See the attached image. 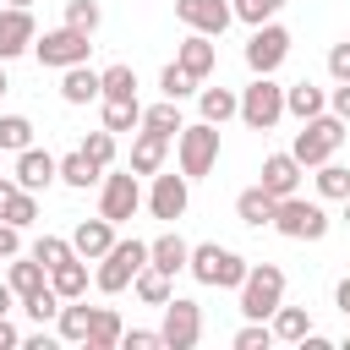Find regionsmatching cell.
Segmentation results:
<instances>
[{
  "instance_id": "cell-28",
  "label": "cell",
  "mask_w": 350,
  "mask_h": 350,
  "mask_svg": "<svg viewBox=\"0 0 350 350\" xmlns=\"http://www.w3.org/2000/svg\"><path fill=\"white\" fill-rule=\"evenodd\" d=\"M284 109H290V115H301V120L323 115V88H312V82H295V88H284Z\"/></svg>"
},
{
  "instance_id": "cell-21",
  "label": "cell",
  "mask_w": 350,
  "mask_h": 350,
  "mask_svg": "<svg viewBox=\"0 0 350 350\" xmlns=\"http://www.w3.org/2000/svg\"><path fill=\"white\" fill-rule=\"evenodd\" d=\"M175 60H180L191 77H208V71H213V60H219V49L208 44V33H197V27H191V38H180V55H175Z\"/></svg>"
},
{
  "instance_id": "cell-11",
  "label": "cell",
  "mask_w": 350,
  "mask_h": 350,
  "mask_svg": "<svg viewBox=\"0 0 350 350\" xmlns=\"http://www.w3.org/2000/svg\"><path fill=\"white\" fill-rule=\"evenodd\" d=\"M159 334H164L170 350H191V345L202 339V306L170 295V301H164V328H159Z\"/></svg>"
},
{
  "instance_id": "cell-33",
  "label": "cell",
  "mask_w": 350,
  "mask_h": 350,
  "mask_svg": "<svg viewBox=\"0 0 350 350\" xmlns=\"http://www.w3.org/2000/svg\"><path fill=\"white\" fill-rule=\"evenodd\" d=\"M104 98L131 104V98H137V71H131V66H109V71H104Z\"/></svg>"
},
{
  "instance_id": "cell-12",
  "label": "cell",
  "mask_w": 350,
  "mask_h": 350,
  "mask_svg": "<svg viewBox=\"0 0 350 350\" xmlns=\"http://www.w3.org/2000/svg\"><path fill=\"white\" fill-rule=\"evenodd\" d=\"M175 16H180L186 27H197V33L219 38V33L235 22V5H230V0H175Z\"/></svg>"
},
{
  "instance_id": "cell-51",
  "label": "cell",
  "mask_w": 350,
  "mask_h": 350,
  "mask_svg": "<svg viewBox=\"0 0 350 350\" xmlns=\"http://www.w3.org/2000/svg\"><path fill=\"white\" fill-rule=\"evenodd\" d=\"M334 301H339V312H345V317H350V279H345V284H339V290H334Z\"/></svg>"
},
{
  "instance_id": "cell-46",
  "label": "cell",
  "mask_w": 350,
  "mask_h": 350,
  "mask_svg": "<svg viewBox=\"0 0 350 350\" xmlns=\"http://www.w3.org/2000/svg\"><path fill=\"white\" fill-rule=\"evenodd\" d=\"M328 71H334V82H350V44L328 49Z\"/></svg>"
},
{
  "instance_id": "cell-19",
  "label": "cell",
  "mask_w": 350,
  "mask_h": 350,
  "mask_svg": "<svg viewBox=\"0 0 350 350\" xmlns=\"http://www.w3.org/2000/svg\"><path fill=\"white\" fill-rule=\"evenodd\" d=\"M164 153H170V137L153 131V126H142V137L131 142V170H137V175H159Z\"/></svg>"
},
{
  "instance_id": "cell-49",
  "label": "cell",
  "mask_w": 350,
  "mask_h": 350,
  "mask_svg": "<svg viewBox=\"0 0 350 350\" xmlns=\"http://www.w3.org/2000/svg\"><path fill=\"white\" fill-rule=\"evenodd\" d=\"M16 191H22V186H16V180H5V175H0V219H5V208H11V197H16Z\"/></svg>"
},
{
  "instance_id": "cell-55",
  "label": "cell",
  "mask_w": 350,
  "mask_h": 350,
  "mask_svg": "<svg viewBox=\"0 0 350 350\" xmlns=\"http://www.w3.org/2000/svg\"><path fill=\"white\" fill-rule=\"evenodd\" d=\"M345 224H350V197H345Z\"/></svg>"
},
{
  "instance_id": "cell-5",
  "label": "cell",
  "mask_w": 350,
  "mask_h": 350,
  "mask_svg": "<svg viewBox=\"0 0 350 350\" xmlns=\"http://www.w3.org/2000/svg\"><path fill=\"white\" fill-rule=\"evenodd\" d=\"M273 230L279 235H290V241H323L328 235V213L317 208V202H306V197H279V208H273Z\"/></svg>"
},
{
  "instance_id": "cell-38",
  "label": "cell",
  "mask_w": 350,
  "mask_h": 350,
  "mask_svg": "<svg viewBox=\"0 0 350 350\" xmlns=\"http://www.w3.org/2000/svg\"><path fill=\"white\" fill-rule=\"evenodd\" d=\"M82 153L98 164V170H109V159H115V131L104 126V131H88V142H82Z\"/></svg>"
},
{
  "instance_id": "cell-17",
  "label": "cell",
  "mask_w": 350,
  "mask_h": 350,
  "mask_svg": "<svg viewBox=\"0 0 350 350\" xmlns=\"http://www.w3.org/2000/svg\"><path fill=\"white\" fill-rule=\"evenodd\" d=\"M148 208H153V219H180L186 213V175H159L148 191Z\"/></svg>"
},
{
  "instance_id": "cell-52",
  "label": "cell",
  "mask_w": 350,
  "mask_h": 350,
  "mask_svg": "<svg viewBox=\"0 0 350 350\" xmlns=\"http://www.w3.org/2000/svg\"><path fill=\"white\" fill-rule=\"evenodd\" d=\"M11 301H16V290H11V279H5V284H0V317L11 312Z\"/></svg>"
},
{
  "instance_id": "cell-16",
  "label": "cell",
  "mask_w": 350,
  "mask_h": 350,
  "mask_svg": "<svg viewBox=\"0 0 350 350\" xmlns=\"http://www.w3.org/2000/svg\"><path fill=\"white\" fill-rule=\"evenodd\" d=\"M295 186H301V159H295V153H268V159H262V191L290 197Z\"/></svg>"
},
{
  "instance_id": "cell-26",
  "label": "cell",
  "mask_w": 350,
  "mask_h": 350,
  "mask_svg": "<svg viewBox=\"0 0 350 350\" xmlns=\"http://www.w3.org/2000/svg\"><path fill=\"white\" fill-rule=\"evenodd\" d=\"M120 317L109 312V306H93V328H88V350H115L120 345Z\"/></svg>"
},
{
  "instance_id": "cell-36",
  "label": "cell",
  "mask_w": 350,
  "mask_h": 350,
  "mask_svg": "<svg viewBox=\"0 0 350 350\" xmlns=\"http://www.w3.org/2000/svg\"><path fill=\"white\" fill-rule=\"evenodd\" d=\"M317 191L345 202V197H350V170H345V164H317Z\"/></svg>"
},
{
  "instance_id": "cell-35",
  "label": "cell",
  "mask_w": 350,
  "mask_h": 350,
  "mask_svg": "<svg viewBox=\"0 0 350 350\" xmlns=\"http://www.w3.org/2000/svg\"><path fill=\"white\" fill-rule=\"evenodd\" d=\"M142 126H153V131H164V137H180V104H175V98H164V104L142 109Z\"/></svg>"
},
{
  "instance_id": "cell-7",
  "label": "cell",
  "mask_w": 350,
  "mask_h": 350,
  "mask_svg": "<svg viewBox=\"0 0 350 350\" xmlns=\"http://www.w3.org/2000/svg\"><path fill=\"white\" fill-rule=\"evenodd\" d=\"M279 115H284V88H279L273 77H257V82L241 93V120H246L252 131H268V126H279Z\"/></svg>"
},
{
  "instance_id": "cell-30",
  "label": "cell",
  "mask_w": 350,
  "mask_h": 350,
  "mask_svg": "<svg viewBox=\"0 0 350 350\" xmlns=\"http://www.w3.org/2000/svg\"><path fill=\"white\" fill-rule=\"evenodd\" d=\"M60 180H66V186H77V191H88V186L98 180V164L77 148V153H66V159H60Z\"/></svg>"
},
{
  "instance_id": "cell-23",
  "label": "cell",
  "mask_w": 350,
  "mask_h": 350,
  "mask_svg": "<svg viewBox=\"0 0 350 350\" xmlns=\"http://www.w3.org/2000/svg\"><path fill=\"white\" fill-rule=\"evenodd\" d=\"M11 290H16V301H27V295L49 290V268H44L38 257H27V262H11Z\"/></svg>"
},
{
  "instance_id": "cell-50",
  "label": "cell",
  "mask_w": 350,
  "mask_h": 350,
  "mask_svg": "<svg viewBox=\"0 0 350 350\" xmlns=\"http://www.w3.org/2000/svg\"><path fill=\"white\" fill-rule=\"evenodd\" d=\"M11 345H22V334H16V328L0 317V350H11Z\"/></svg>"
},
{
  "instance_id": "cell-8",
  "label": "cell",
  "mask_w": 350,
  "mask_h": 350,
  "mask_svg": "<svg viewBox=\"0 0 350 350\" xmlns=\"http://www.w3.org/2000/svg\"><path fill=\"white\" fill-rule=\"evenodd\" d=\"M284 55H290V33H284L279 22L252 27V38H246V66H252L257 77H273V71L284 66Z\"/></svg>"
},
{
  "instance_id": "cell-34",
  "label": "cell",
  "mask_w": 350,
  "mask_h": 350,
  "mask_svg": "<svg viewBox=\"0 0 350 350\" xmlns=\"http://www.w3.org/2000/svg\"><path fill=\"white\" fill-rule=\"evenodd\" d=\"M197 82H202V77H191V71H186L180 60H170V66H164V77H159V88H164V98H175V104H180L186 93H197Z\"/></svg>"
},
{
  "instance_id": "cell-31",
  "label": "cell",
  "mask_w": 350,
  "mask_h": 350,
  "mask_svg": "<svg viewBox=\"0 0 350 350\" xmlns=\"http://www.w3.org/2000/svg\"><path fill=\"white\" fill-rule=\"evenodd\" d=\"M131 284H137V295H142L148 306H164V301H170V273H164V268H153V262H148Z\"/></svg>"
},
{
  "instance_id": "cell-24",
  "label": "cell",
  "mask_w": 350,
  "mask_h": 350,
  "mask_svg": "<svg viewBox=\"0 0 350 350\" xmlns=\"http://www.w3.org/2000/svg\"><path fill=\"white\" fill-rule=\"evenodd\" d=\"M49 284L60 290V301H77V295L88 290V268H82V257H66L60 268H49Z\"/></svg>"
},
{
  "instance_id": "cell-54",
  "label": "cell",
  "mask_w": 350,
  "mask_h": 350,
  "mask_svg": "<svg viewBox=\"0 0 350 350\" xmlns=\"http://www.w3.org/2000/svg\"><path fill=\"white\" fill-rule=\"evenodd\" d=\"M5 5H33V0H5Z\"/></svg>"
},
{
  "instance_id": "cell-1",
  "label": "cell",
  "mask_w": 350,
  "mask_h": 350,
  "mask_svg": "<svg viewBox=\"0 0 350 350\" xmlns=\"http://www.w3.org/2000/svg\"><path fill=\"white\" fill-rule=\"evenodd\" d=\"M191 279L197 284H219V290H241L246 284V257H235V252H224V246H213V241H202V246H191Z\"/></svg>"
},
{
  "instance_id": "cell-18",
  "label": "cell",
  "mask_w": 350,
  "mask_h": 350,
  "mask_svg": "<svg viewBox=\"0 0 350 350\" xmlns=\"http://www.w3.org/2000/svg\"><path fill=\"white\" fill-rule=\"evenodd\" d=\"M71 246H77V257L88 262V257H104L109 246H115V224L98 213V219H82L77 230H71Z\"/></svg>"
},
{
  "instance_id": "cell-56",
  "label": "cell",
  "mask_w": 350,
  "mask_h": 350,
  "mask_svg": "<svg viewBox=\"0 0 350 350\" xmlns=\"http://www.w3.org/2000/svg\"><path fill=\"white\" fill-rule=\"evenodd\" d=\"M345 350H350V339H345Z\"/></svg>"
},
{
  "instance_id": "cell-6",
  "label": "cell",
  "mask_w": 350,
  "mask_h": 350,
  "mask_svg": "<svg viewBox=\"0 0 350 350\" xmlns=\"http://www.w3.org/2000/svg\"><path fill=\"white\" fill-rule=\"evenodd\" d=\"M284 306V273L273 262H257L246 268V284H241V312L246 317H273Z\"/></svg>"
},
{
  "instance_id": "cell-25",
  "label": "cell",
  "mask_w": 350,
  "mask_h": 350,
  "mask_svg": "<svg viewBox=\"0 0 350 350\" xmlns=\"http://www.w3.org/2000/svg\"><path fill=\"white\" fill-rule=\"evenodd\" d=\"M60 339H77V345H88V328H93V306H82V295L77 301H66L60 306Z\"/></svg>"
},
{
  "instance_id": "cell-45",
  "label": "cell",
  "mask_w": 350,
  "mask_h": 350,
  "mask_svg": "<svg viewBox=\"0 0 350 350\" xmlns=\"http://www.w3.org/2000/svg\"><path fill=\"white\" fill-rule=\"evenodd\" d=\"M120 345H126V350H153V345H164V334H153V328H131V334H120Z\"/></svg>"
},
{
  "instance_id": "cell-48",
  "label": "cell",
  "mask_w": 350,
  "mask_h": 350,
  "mask_svg": "<svg viewBox=\"0 0 350 350\" xmlns=\"http://www.w3.org/2000/svg\"><path fill=\"white\" fill-rule=\"evenodd\" d=\"M334 115L350 126V82H339V88H334Z\"/></svg>"
},
{
  "instance_id": "cell-32",
  "label": "cell",
  "mask_w": 350,
  "mask_h": 350,
  "mask_svg": "<svg viewBox=\"0 0 350 350\" xmlns=\"http://www.w3.org/2000/svg\"><path fill=\"white\" fill-rule=\"evenodd\" d=\"M0 148H5V153L33 148V120H27V115H0Z\"/></svg>"
},
{
  "instance_id": "cell-40",
  "label": "cell",
  "mask_w": 350,
  "mask_h": 350,
  "mask_svg": "<svg viewBox=\"0 0 350 350\" xmlns=\"http://www.w3.org/2000/svg\"><path fill=\"white\" fill-rule=\"evenodd\" d=\"M22 306H27V317H38V323H49V317H60V306H66V301H60V290L49 284V290H38V295H27Z\"/></svg>"
},
{
  "instance_id": "cell-27",
  "label": "cell",
  "mask_w": 350,
  "mask_h": 350,
  "mask_svg": "<svg viewBox=\"0 0 350 350\" xmlns=\"http://www.w3.org/2000/svg\"><path fill=\"white\" fill-rule=\"evenodd\" d=\"M312 334V317H306V306H279L273 312V339H290V345H301Z\"/></svg>"
},
{
  "instance_id": "cell-22",
  "label": "cell",
  "mask_w": 350,
  "mask_h": 350,
  "mask_svg": "<svg viewBox=\"0 0 350 350\" xmlns=\"http://www.w3.org/2000/svg\"><path fill=\"white\" fill-rule=\"evenodd\" d=\"M273 208H279V197L273 191H262V186H252V191H241L235 197V213H241V224H273Z\"/></svg>"
},
{
  "instance_id": "cell-43",
  "label": "cell",
  "mask_w": 350,
  "mask_h": 350,
  "mask_svg": "<svg viewBox=\"0 0 350 350\" xmlns=\"http://www.w3.org/2000/svg\"><path fill=\"white\" fill-rule=\"evenodd\" d=\"M268 345H273V328H268L262 317H252V323L235 334V350H268Z\"/></svg>"
},
{
  "instance_id": "cell-3",
  "label": "cell",
  "mask_w": 350,
  "mask_h": 350,
  "mask_svg": "<svg viewBox=\"0 0 350 350\" xmlns=\"http://www.w3.org/2000/svg\"><path fill=\"white\" fill-rule=\"evenodd\" d=\"M142 268H148V241H137V235H131V241H115V246L98 257V290L115 295V290H126Z\"/></svg>"
},
{
  "instance_id": "cell-44",
  "label": "cell",
  "mask_w": 350,
  "mask_h": 350,
  "mask_svg": "<svg viewBox=\"0 0 350 350\" xmlns=\"http://www.w3.org/2000/svg\"><path fill=\"white\" fill-rule=\"evenodd\" d=\"M5 219H11L16 230H27V224L38 219V202H33V191H16V197H11V208H5Z\"/></svg>"
},
{
  "instance_id": "cell-42",
  "label": "cell",
  "mask_w": 350,
  "mask_h": 350,
  "mask_svg": "<svg viewBox=\"0 0 350 350\" xmlns=\"http://www.w3.org/2000/svg\"><path fill=\"white\" fill-rule=\"evenodd\" d=\"M279 5H284V0H235V16L252 22V27H262V22L279 16Z\"/></svg>"
},
{
  "instance_id": "cell-39",
  "label": "cell",
  "mask_w": 350,
  "mask_h": 350,
  "mask_svg": "<svg viewBox=\"0 0 350 350\" xmlns=\"http://www.w3.org/2000/svg\"><path fill=\"white\" fill-rule=\"evenodd\" d=\"M33 257H38L44 268H60L66 257H77V246H71V241H60V235H44V241L33 246Z\"/></svg>"
},
{
  "instance_id": "cell-14",
  "label": "cell",
  "mask_w": 350,
  "mask_h": 350,
  "mask_svg": "<svg viewBox=\"0 0 350 350\" xmlns=\"http://www.w3.org/2000/svg\"><path fill=\"white\" fill-rule=\"evenodd\" d=\"M49 180H60V159L44 153V148H22L16 153V186L22 191H44Z\"/></svg>"
},
{
  "instance_id": "cell-29",
  "label": "cell",
  "mask_w": 350,
  "mask_h": 350,
  "mask_svg": "<svg viewBox=\"0 0 350 350\" xmlns=\"http://www.w3.org/2000/svg\"><path fill=\"white\" fill-rule=\"evenodd\" d=\"M230 115H241V98H235L230 88H202V120L224 126Z\"/></svg>"
},
{
  "instance_id": "cell-41",
  "label": "cell",
  "mask_w": 350,
  "mask_h": 350,
  "mask_svg": "<svg viewBox=\"0 0 350 350\" xmlns=\"http://www.w3.org/2000/svg\"><path fill=\"white\" fill-rule=\"evenodd\" d=\"M66 27H77V33L93 38V27H98V5H93V0H66Z\"/></svg>"
},
{
  "instance_id": "cell-57",
  "label": "cell",
  "mask_w": 350,
  "mask_h": 350,
  "mask_svg": "<svg viewBox=\"0 0 350 350\" xmlns=\"http://www.w3.org/2000/svg\"><path fill=\"white\" fill-rule=\"evenodd\" d=\"M0 153H5V148H0Z\"/></svg>"
},
{
  "instance_id": "cell-53",
  "label": "cell",
  "mask_w": 350,
  "mask_h": 350,
  "mask_svg": "<svg viewBox=\"0 0 350 350\" xmlns=\"http://www.w3.org/2000/svg\"><path fill=\"white\" fill-rule=\"evenodd\" d=\"M5 88H11V82H5V71H0V93H5Z\"/></svg>"
},
{
  "instance_id": "cell-2",
  "label": "cell",
  "mask_w": 350,
  "mask_h": 350,
  "mask_svg": "<svg viewBox=\"0 0 350 350\" xmlns=\"http://www.w3.org/2000/svg\"><path fill=\"white\" fill-rule=\"evenodd\" d=\"M339 142H345V120H339V115H312V120H301L290 153H295L301 170H306V164H328V159L339 153Z\"/></svg>"
},
{
  "instance_id": "cell-13",
  "label": "cell",
  "mask_w": 350,
  "mask_h": 350,
  "mask_svg": "<svg viewBox=\"0 0 350 350\" xmlns=\"http://www.w3.org/2000/svg\"><path fill=\"white\" fill-rule=\"evenodd\" d=\"M33 38H38L33 11H27V5H5V11H0V60H11V55H22V49H33Z\"/></svg>"
},
{
  "instance_id": "cell-15",
  "label": "cell",
  "mask_w": 350,
  "mask_h": 350,
  "mask_svg": "<svg viewBox=\"0 0 350 350\" xmlns=\"http://www.w3.org/2000/svg\"><path fill=\"white\" fill-rule=\"evenodd\" d=\"M60 98H66V104H93V98H104V71H93L88 60H82V66H66Z\"/></svg>"
},
{
  "instance_id": "cell-37",
  "label": "cell",
  "mask_w": 350,
  "mask_h": 350,
  "mask_svg": "<svg viewBox=\"0 0 350 350\" xmlns=\"http://www.w3.org/2000/svg\"><path fill=\"white\" fill-rule=\"evenodd\" d=\"M104 126H109V131H131V126H142V109H137V98H131V104H115V98H104Z\"/></svg>"
},
{
  "instance_id": "cell-10",
  "label": "cell",
  "mask_w": 350,
  "mask_h": 350,
  "mask_svg": "<svg viewBox=\"0 0 350 350\" xmlns=\"http://www.w3.org/2000/svg\"><path fill=\"white\" fill-rule=\"evenodd\" d=\"M137 208H142V186H137V170L104 175V191H98V213H104L109 224H126Z\"/></svg>"
},
{
  "instance_id": "cell-47",
  "label": "cell",
  "mask_w": 350,
  "mask_h": 350,
  "mask_svg": "<svg viewBox=\"0 0 350 350\" xmlns=\"http://www.w3.org/2000/svg\"><path fill=\"white\" fill-rule=\"evenodd\" d=\"M16 252H22V235L11 219H0V257H16Z\"/></svg>"
},
{
  "instance_id": "cell-4",
  "label": "cell",
  "mask_w": 350,
  "mask_h": 350,
  "mask_svg": "<svg viewBox=\"0 0 350 350\" xmlns=\"http://www.w3.org/2000/svg\"><path fill=\"white\" fill-rule=\"evenodd\" d=\"M175 153H180V175H186V180L208 175V170L219 164V126H213V120H202V126H180Z\"/></svg>"
},
{
  "instance_id": "cell-20",
  "label": "cell",
  "mask_w": 350,
  "mask_h": 350,
  "mask_svg": "<svg viewBox=\"0 0 350 350\" xmlns=\"http://www.w3.org/2000/svg\"><path fill=\"white\" fill-rule=\"evenodd\" d=\"M148 262H153V268H164V273L175 279V273H180V268L191 262V246H186V241H180V235L170 230V235H159V241H148Z\"/></svg>"
},
{
  "instance_id": "cell-9",
  "label": "cell",
  "mask_w": 350,
  "mask_h": 350,
  "mask_svg": "<svg viewBox=\"0 0 350 350\" xmlns=\"http://www.w3.org/2000/svg\"><path fill=\"white\" fill-rule=\"evenodd\" d=\"M88 33H77V27H55V33H44V38H33V55H38V66H82L88 60Z\"/></svg>"
}]
</instances>
